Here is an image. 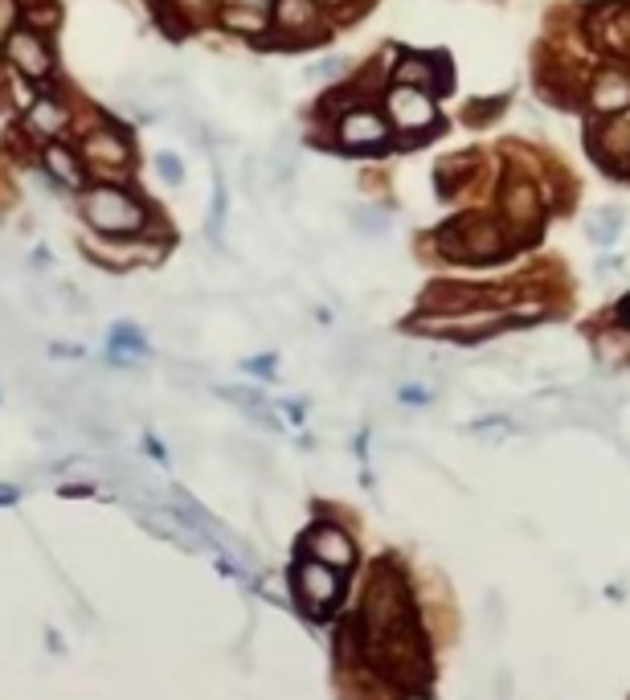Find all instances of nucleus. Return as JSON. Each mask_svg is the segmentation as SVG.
Listing matches in <instances>:
<instances>
[{
	"label": "nucleus",
	"instance_id": "20",
	"mask_svg": "<svg viewBox=\"0 0 630 700\" xmlns=\"http://www.w3.org/2000/svg\"><path fill=\"white\" fill-rule=\"evenodd\" d=\"M340 74H348V62H344V57H328V62H319V66H315L312 78L332 83V78H340Z\"/></svg>",
	"mask_w": 630,
	"mask_h": 700
},
{
	"label": "nucleus",
	"instance_id": "17",
	"mask_svg": "<svg viewBox=\"0 0 630 700\" xmlns=\"http://www.w3.org/2000/svg\"><path fill=\"white\" fill-rule=\"evenodd\" d=\"M86 250L95 258H102L107 267H131L135 258H152V246H95L86 243Z\"/></svg>",
	"mask_w": 630,
	"mask_h": 700
},
{
	"label": "nucleus",
	"instance_id": "5",
	"mask_svg": "<svg viewBox=\"0 0 630 700\" xmlns=\"http://www.w3.org/2000/svg\"><path fill=\"white\" fill-rule=\"evenodd\" d=\"M303 553L340 573L357 566V541H352V532L344 529V525H336V520H315L312 529L303 532Z\"/></svg>",
	"mask_w": 630,
	"mask_h": 700
},
{
	"label": "nucleus",
	"instance_id": "18",
	"mask_svg": "<svg viewBox=\"0 0 630 700\" xmlns=\"http://www.w3.org/2000/svg\"><path fill=\"white\" fill-rule=\"evenodd\" d=\"M221 25L242 29V33H262L267 29V13L262 9H246V4H229L226 13H221Z\"/></svg>",
	"mask_w": 630,
	"mask_h": 700
},
{
	"label": "nucleus",
	"instance_id": "10",
	"mask_svg": "<svg viewBox=\"0 0 630 700\" xmlns=\"http://www.w3.org/2000/svg\"><path fill=\"white\" fill-rule=\"evenodd\" d=\"M589 148H594V157L606 164V169H627L630 164V111H618L610 115V123H601L598 131H594V140H589Z\"/></svg>",
	"mask_w": 630,
	"mask_h": 700
},
{
	"label": "nucleus",
	"instance_id": "26",
	"mask_svg": "<svg viewBox=\"0 0 630 700\" xmlns=\"http://www.w3.org/2000/svg\"><path fill=\"white\" fill-rule=\"evenodd\" d=\"M618 320H622V324H627V329H630V295H627V300H622V308H618Z\"/></svg>",
	"mask_w": 630,
	"mask_h": 700
},
{
	"label": "nucleus",
	"instance_id": "6",
	"mask_svg": "<svg viewBox=\"0 0 630 700\" xmlns=\"http://www.w3.org/2000/svg\"><path fill=\"white\" fill-rule=\"evenodd\" d=\"M389 136H393V123L381 111H372V107H352L336 123V143L344 152H381Z\"/></svg>",
	"mask_w": 630,
	"mask_h": 700
},
{
	"label": "nucleus",
	"instance_id": "11",
	"mask_svg": "<svg viewBox=\"0 0 630 700\" xmlns=\"http://www.w3.org/2000/svg\"><path fill=\"white\" fill-rule=\"evenodd\" d=\"M274 29L295 37V42H312L319 33V0H274Z\"/></svg>",
	"mask_w": 630,
	"mask_h": 700
},
{
	"label": "nucleus",
	"instance_id": "19",
	"mask_svg": "<svg viewBox=\"0 0 630 700\" xmlns=\"http://www.w3.org/2000/svg\"><path fill=\"white\" fill-rule=\"evenodd\" d=\"M352 226H357L365 238H381L389 229V214L385 209H372V205H360L357 214H352Z\"/></svg>",
	"mask_w": 630,
	"mask_h": 700
},
{
	"label": "nucleus",
	"instance_id": "13",
	"mask_svg": "<svg viewBox=\"0 0 630 700\" xmlns=\"http://www.w3.org/2000/svg\"><path fill=\"white\" fill-rule=\"evenodd\" d=\"M393 78H398L401 86H417V90H438L443 86V71L434 66V57L426 54H401V62L393 66Z\"/></svg>",
	"mask_w": 630,
	"mask_h": 700
},
{
	"label": "nucleus",
	"instance_id": "1",
	"mask_svg": "<svg viewBox=\"0 0 630 700\" xmlns=\"http://www.w3.org/2000/svg\"><path fill=\"white\" fill-rule=\"evenodd\" d=\"M83 217H86V226L95 229L99 238H107V243H131V238H140L143 229H148V222H152L148 205L123 185L86 189Z\"/></svg>",
	"mask_w": 630,
	"mask_h": 700
},
{
	"label": "nucleus",
	"instance_id": "3",
	"mask_svg": "<svg viewBox=\"0 0 630 700\" xmlns=\"http://www.w3.org/2000/svg\"><path fill=\"white\" fill-rule=\"evenodd\" d=\"M291 594L312 618H328L344 602V573L300 553L295 570H291Z\"/></svg>",
	"mask_w": 630,
	"mask_h": 700
},
{
	"label": "nucleus",
	"instance_id": "7",
	"mask_svg": "<svg viewBox=\"0 0 630 700\" xmlns=\"http://www.w3.org/2000/svg\"><path fill=\"white\" fill-rule=\"evenodd\" d=\"M9 50V62L17 66V74H25L29 83H45L54 74V54L37 29H17L13 37L4 42Z\"/></svg>",
	"mask_w": 630,
	"mask_h": 700
},
{
	"label": "nucleus",
	"instance_id": "22",
	"mask_svg": "<svg viewBox=\"0 0 630 700\" xmlns=\"http://www.w3.org/2000/svg\"><path fill=\"white\" fill-rule=\"evenodd\" d=\"M594 274H598L601 283H606V279H615V274H622V258H601L598 267H594Z\"/></svg>",
	"mask_w": 630,
	"mask_h": 700
},
{
	"label": "nucleus",
	"instance_id": "27",
	"mask_svg": "<svg viewBox=\"0 0 630 700\" xmlns=\"http://www.w3.org/2000/svg\"><path fill=\"white\" fill-rule=\"evenodd\" d=\"M229 4H246V9H262L267 0H229Z\"/></svg>",
	"mask_w": 630,
	"mask_h": 700
},
{
	"label": "nucleus",
	"instance_id": "15",
	"mask_svg": "<svg viewBox=\"0 0 630 700\" xmlns=\"http://www.w3.org/2000/svg\"><path fill=\"white\" fill-rule=\"evenodd\" d=\"M66 128V107L54 99H33L29 103V131L37 140H54L57 131Z\"/></svg>",
	"mask_w": 630,
	"mask_h": 700
},
{
	"label": "nucleus",
	"instance_id": "16",
	"mask_svg": "<svg viewBox=\"0 0 630 700\" xmlns=\"http://www.w3.org/2000/svg\"><path fill=\"white\" fill-rule=\"evenodd\" d=\"M586 234L598 246H610L622 234V209H594L586 217Z\"/></svg>",
	"mask_w": 630,
	"mask_h": 700
},
{
	"label": "nucleus",
	"instance_id": "12",
	"mask_svg": "<svg viewBox=\"0 0 630 700\" xmlns=\"http://www.w3.org/2000/svg\"><path fill=\"white\" fill-rule=\"evenodd\" d=\"M589 107L598 115H618V111H630V74L610 66V71H601L589 86Z\"/></svg>",
	"mask_w": 630,
	"mask_h": 700
},
{
	"label": "nucleus",
	"instance_id": "2",
	"mask_svg": "<svg viewBox=\"0 0 630 700\" xmlns=\"http://www.w3.org/2000/svg\"><path fill=\"white\" fill-rule=\"evenodd\" d=\"M438 250H443L450 262H467V267H487L508 250L503 243V229L491 222L487 214H467L450 222L438 238Z\"/></svg>",
	"mask_w": 630,
	"mask_h": 700
},
{
	"label": "nucleus",
	"instance_id": "4",
	"mask_svg": "<svg viewBox=\"0 0 630 700\" xmlns=\"http://www.w3.org/2000/svg\"><path fill=\"white\" fill-rule=\"evenodd\" d=\"M385 119L393 123V131H405V136H426V131L438 123V103H434L430 90L393 83V90L385 95Z\"/></svg>",
	"mask_w": 630,
	"mask_h": 700
},
{
	"label": "nucleus",
	"instance_id": "9",
	"mask_svg": "<svg viewBox=\"0 0 630 700\" xmlns=\"http://www.w3.org/2000/svg\"><path fill=\"white\" fill-rule=\"evenodd\" d=\"M500 209L503 217H508V226L512 229H524V234H536V226H541V197H536V189L529 185V181H508L503 185V197H500Z\"/></svg>",
	"mask_w": 630,
	"mask_h": 700
},
{
	"label": "nucleus",
	"instance_id": "24",
	"mask_svg": "<svg viewBox=\"0 0 630 700\" xmlns=\"http://www.w3.org/2000/svg\"><path fill=\"white\" fill-rule=\"evenodd\" d=\"M160 172H164V176H169L172 185H176V181H181V164H176V157H160Z\"/></svg>",
	"mask_w": 630,
	"mask_h": 700
},
{
	"label": "nucleus",
	"instance_id": "23",
	"mask_svg": "<svg viewBox=\"0 0 630 700\" xmlns=\"http://www.w3.org/2000/svg\"><path fill=\"white\" fill-rule=\"evenodd\" d=\"M401 401H410V406H426L430 394L422 386H405V389H401Z\"/></svg>",
	"mask_w": 630,
	"mask_h": 700
},
{
	"label": "nucleus",
	"instance_id": "28",
	"mask_svg": "<svg viewBox=\"0 0 630 700\" xmlns=\"http://www.w3.org/2000/svg\"><path fill=\"white\" fill-rule=\"evenodd\" d=\"M319 4H328V9H344L348 0H319Z\"/></svg>",
	"mask_w": 630,
	"mask_h": 700
},
{
	"label": "nucleus",
	"instance_id": "8",
	"mask_svg": "<svg viewBox=\"0 0 630 700\" xmlns=\"http://www.w3.org/2000/svg\"><path fill=\"white\" fill-rule=\"evenodd\" d=\"M83 152H86V169H99L102 176H123V172H131V143L123 131H115V128L90 131Z\"/></svg>",
	"mask_w": 630,
	"mask_h": 700
},
{
	"label": "nucleus",
	"instance_id": "14",
	"mask_svg": "<svg viewBox=\"0 0 630 700\" xmlns=\"http://www.w3.org/2000/svg\"><path fill=\"white\" fill-rule=\"evenodd\" d=\"M45 169H50V176L62 181L66 189L86 185V164L74 157L70 148H62V143H50V148H45Z\"/></svg>",
	"mask_w": 630,
	"mask_h": 700
},
{
	"label": "nucleus",
	"instance_id": "21",
	"mask_svg": "<svg viewBox=\"0 0 630 700\" xmlns=\"http://www.w3.org/2000/svg\"><path fill=\"white\" fill-rule=\"evenodd\" d=\"M13 25H17V0H0V42L13 37Z\"/></svg>",
	"mask_w": 630,
	"mask_h": 700
},
{
	"label": "nucleus",
	"instance_id": "25",
	"mask_svg": "<svg viewBox=\"0 0 630 700\" xmlns=\"http://www.w3.org/2000/svg\"><path fill=\"white\" fill-rule=\"evenodd\" d=\"M169 4H176V9H185V13H200L209 0H169Z\"/></svg>",
	"mask_w": 630,
	"mask_h": 700
}]
</instances>
